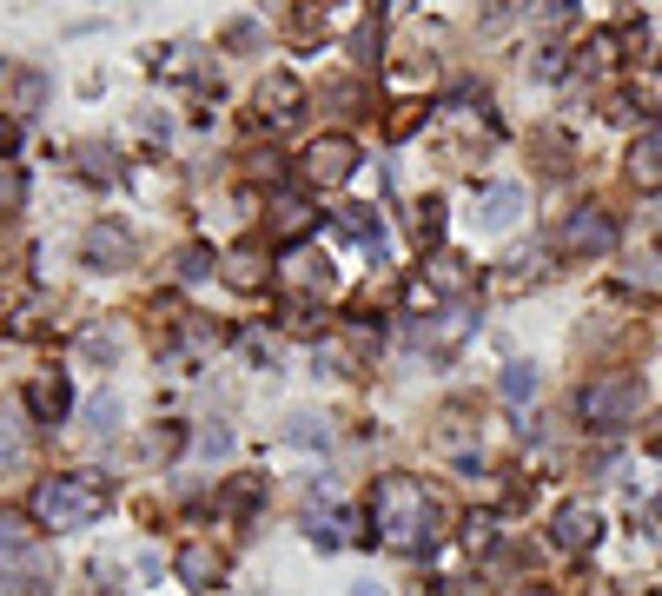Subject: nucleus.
Listing matches in <instances>:
<instances>
[{"mask_svg": "<svg viewBox=\"0 0 662 596\" xmlns=\"http://www.w3.org/2000/svg\"><path fill=\"white\" fill-rule=\"evenodd\" d=\"M371 524H378V537L385 544H398V551H424L438 531V504L424 498V484H411V478H385L378 491H371Z\"/></svg>", "mask_w": 662, "mask_h": 596, "instance_id": "f257e3e1", "label": "nucleus"}, {"mask_svg": "<svg viewBox=\"0 0 662 596\" xmlns=\"http://www.w3.org/2000/svg\"><path fill=\"white\" fill-rule=\"evenodd\" d=\"M106 511V484L99 478H46L40 491H33V517L46 524V531H80V524H93Z\"/></svg>", "mask_w": 662, "mask_h": 596, "instance_id": "f03ea898", "label": "nucleus"}, {"mask_svg": "<svg viewBox=\"0 0 662 596\" xmlns=\"http://www.w3.org/2000/svg\"><path fill=\"white\" fill-rule=\"evenodd\" d=\"M577 411H584L597 431H617V425H630V418L643 411V378H603V385H590V391L577 398Z\"/></svg>", "mask_w": 662, "mask_h": 596, "instance_id": "7ed1b4c3", "label": "nucleus"}, {"mask_svg": "<svg viewBox=\"0 0 662 596\" xmlns=\"http://www.w3.org/2000/svg\"><path fill=\"white\" fill-rule=\"evenodd\" d=\"M610 245H617V226H610V212H603V206H584V212H570V226H564V252L603 259Z\"/></svg>", "mask_w": 662, "mask_h": 596, "instance_id": "20e7f679", "label": "nucleus"}, {"mask_svg": "<svg viewBox=\"0 0 662 596\" xmlns=\"http://www.w3.org/2000/svg\"><path fill=\"white\" fill-rule=\"evenodd\" d=\"M351 166H358V146H351L345 133H332V139H318V146L305 153V172H312L318 186H345V179H351Z\"/></svg>", "mask_w": 662, "mask_h": 596, "instance_id": "39448f33", "label": "nucleus"}, {"mask_svg": "<svg viewBox=\"0 0 662 596\" xmlns=\"http://www.w3.org/2000/svg\"><path fill=\"white\" fill-rule=\"evenodd\" d=\"M630 186L637 192H662V126H643L630 146Z\"/></svg>", "mask_w": 662, "mask_h": 596, "instance_id": "423d86ee", "label": "nucleus"}, {"mask_svg": "<svg viewBox=\"0 0 662 596\" xmlns=\"http://www.w3.org/2000/svg\"><path fill=\"white\" fill-rule=\"evenodd\" d=\"M298 100H305V93H298V80L272 73V80L259 86V119H265V126H292V119H298Z\"/></svg>", "mask_w": 662, "mask_h": 596, "instance_id": "0eeeda50", "label": "nucleus"}, {"mask_svg": "<svg viewBox=\"0 0 662 596\" xmlns=\"http://www.w3.org/2000/svg\"><path fill=\"white\" fill-rule=\"evenodd\" d=\"M225 577V557L212 551V544H186L179 551V584H192V590H212Z\"/></svg>", "mask_w": 662, "mask_h": 596, "instance_id": "6e6552de", "label": "nucleus"}, {"mask_svg": "<svg viewBox=\"0 0 662 596\" xmlns=\"http://www.w3.org/2000/svg\"><path fill=\"white\" fill-rule=\"evenodd\" d=\"M597 531H603V524H597L590 504H564V511H557V544H564V551H590Z\"/></svg>", "mask_w": 662, "mask_h": 596, "instance_id": "1a4fd4ad", "label": "nucleus"}, {"mask_svg": "<svg viewBox=\"0 0 662 596\" xmlns=\"http://www.w3.org/2000/svg\"><path fill=\"white\" fill-rule=\"evenodd\" d=\"M517 212H524V192H517V186H484V192H477V219H484V226H511Z\"/></svg>", "mask_w": 662, "mask_h": 596, "instance_id": "9d476101", "label": "nucleus"}, {"mask_svg": "<svg viewBox=\"0 0 662 596\" xmlns=\"http://www.w3.org/2000/svg\"><path fill=\"white\" fill-rule=\"evenodd\" d=\"M86 259H99V265H126V259H133V239H126L119 226H99V232L86 239Z\"/></svg>", "mask_w": 662, "mask_h": 596, "instance_id": "9b49d317", "label": "nucleus"}, {"mask_svg": "<svg viewBox=\"0 0 662 596\" xmlns=\"http://www.w3.org/2000/svg\"><path fill=\"white\" fill-rule=\"evenodd\" d=\"M46 312H53V299H20V305L7 312V325H13L20 338H33V332H46V325H53Z\"/></svg>", "mask_w": 662, "mask_h": 596, "instance_id": "f8f14e48", "label": "nucleus"}, {"mask_svg": "<svg viewBox=\"0 0 662 596\" xmlns=\"http://www.w3.org/2000/svg\"><path fill=\"white\" fill-rule=\"evenodd\" d=\"M27 405H33L40 418H60V411H66V385H60V378H40V385L27 391Z\"/></svg>", "mask_w": 662, "mask_h": 596, "instance_id": "ddd939ff", "label": "nucleus"}, {"mask_svg": "<svg viewBox=\"0 0 662 596\" xmlns=\"http://www.w3.org/2000/svg\"><path fill=\"white\" fill-rule=\"evenodd\" d=\"M411 232H418V245H438V239H444V206H438V199H424V206H418V219H411Z\"/></svg>", "mask_w": 662, "mask_h": 596, "instance_id": "4468645a", "label": "nucleus"}, {"mask_svg": "<svg viewBox=\"0 0 662 596\" xmlns=\"http://www.w3.org/2000/svg\"><path fill=\"white\" fill-rule=\"evenodd\" d=\"M504 398H511V405L537 398V372H530V365H511V372H504Z\"/></svg>", "mask_w": 662, "mask_h": 596, "instance_id": "2eb2a0df", "label": "nucleus"}, {"mask_svg": "<svg viewBox=\"0 0 662 596\" xmlns=\"http://www.w3.org/2000/svg\"><path fill=\"white\" fill-rule=\"evenodd\" d=\"M225 279H232V285H245V292H252V285H259V279H265V272H259V259H252V252H232V259H225Z\"/></svg>", "mask_w": 662, "mask_h": 596, "instance_id": "dca6fc26", "label": "nucleus"}, {"mask_svg": "<svg viewBox=\"0 0 662 596\" xmlns=\"http://www.w3.org/2000/svg\"><path fill=\"white\" fill-rule=\"evenodd\" d=\"M431 279H438V292H464V285H471L464 259H438V265H431Z\"/></svg>", "mask_w": 662, "mask_h": 596, "instance_id": "f3484780", "label": "nucleus"}, {"mask_svg": "<svg viewBox=\"0 0 662 596\" xmlns=\"http://www.w3.org/2000/svg\"><path fill=\"white\" fill-rule=\"evenodd\" d=\"M305 226H312V212H305V206H279V239H298Z\"/></svg>", "mask_w": 662, "mask_h": 596, "instance_id": "a211bd4d", "label": "nucleus"}, {"mask_svg": "<svg viewBox=\"0 0 662 596\" xmlns=\"http://www.w3.org/2000/svg\"><path fill=\"white\" fill-rule=\"evenodd\" d=\"M312 537H318V544H338V537H345V517H312Z\"/></svg>", "mask_w": 662, "mask_h": 596, "instance_id": "6ab92c4d", "label": "nucleus"}, {"mask_svg": "<svg viewBox=\"0 0 662 596\" xmlns=\"http://www.w3.org/2000/svg\"><path fill=\"white\" fill-rule=\"evenodd\" d=\"M179 272H186V279H199V272H212V265H206V252L192 245V252H179Z\"/></svg>", "mask_w": 662, "mask_h": 596, "instance_id": "aec40b11", "label": "nucleus"}, {"mask_svg": "<svg viewBox=\"0 0 662 596\" xmlns=\"http://www.w3.org/2000/svg\"><path fill=\"white\" fill-rule=\"evenodd\" d=\"M643 451H656V458H662V411H656V425L643 431Z\"/></svg>", "mask_w": 662, "mask_h": 596, "instance_id": "412c9836", "label": "nucleus"}, {"mask_svg": "<svg viewBox=\"0 0 662 596\" xmlns=\"http://www.w3.org/2000/svg\"><path fill=\"white\" fill-rule=\"evenodd\" d=\"M7 146H13V126H7V119H0V153H7Z\"/></svg>", "mask_w": 662, "mask_h": 596, "instance_id": "4be33fe9", "label": "nucleus"}, {"mask_svg": "<svg viewBox=\"0 0 662 596\" xmlns=\"http://www.w3.org/2000/svg\"><path fill=\"white\" fill-rule=\"evenodd\" d=\"M7 252H13V232H0V259H7Z\"/></svg>", "mask_w": 662, "mask_h": 596, "instance_id": "5701e85b", "label": "nucleus"}, {"mask_svg": "<svg viewBox=\"0 0 662 596\" xmlns=\"http://www.w3.org/2000/svg\"><path fill=\"white\" fill-rule=\"evenodd\" d=\"M650 524H656V537H662V504H656V511H650Z\"/></svg>", "mask_w": 662, "mask_h": 596, "instance_id": "b1692460", "label": "nucleus"}, {"mask_svg": "<svg viewBox=\"0 0 662 596\" xmlns=\"http://www.w3.org/2000/svg\"><path fill=\"white\" fill-rule=\"evenodd\" d=\"M530 596H550V590H530Z\"/></svg>", "mask_w": 662, "mask_h": 596, "instance_id": "393cba45", "label": "nucleus"}]
</instances>
